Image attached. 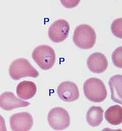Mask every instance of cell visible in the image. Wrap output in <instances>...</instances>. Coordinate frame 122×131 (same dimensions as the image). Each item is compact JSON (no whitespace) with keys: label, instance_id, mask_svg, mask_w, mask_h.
<instances>
[{"label":"cell","instance_id":"obj_4","mask_svg":"<svg viewBox=\"0 0 122 131\" xmlns=\"http://www.w3.org/2000/svg\"><path fill=\"white\" fill-rule=\"evenodd\" d=\"M32 58L43 70L52 68L56 61V54L52 48L47 45H40L34 49Z\"/></svg>","mask_w":122,"mask_h":131},{"label":"cell","instance_id":"obj_15","mask_svg":"<svg viewBox=\"0 0 122 131\" xmlns=\"http://www.w3.org/2000/svg\"><path fill=\"white\" fill-rule=\"evenodd\" d=\"M112 60L116 67L122 68V47L117 48L112 54Z\"/></svg>","mask_w":122,"mask_h":131},{"label":"cell","instance_id":"obj_7","mask_svg":"<svg viewBox=\"0 0 122 131\" xmlns=\"http://www.w3.org/2000/svg\"><path fill=\"white\" fill-rule=\"evenodd\" d=\"M33 118L27 112L16 113L10 118V125L13 131H28L32 128Z\"/></svg>","mask_w":122,"mask_h":131},{"label":"cell","instance_id":"obj_9","mask_svg":"<svg viewBox=\"0 0 122 131\" xmlns=\"http://www.w3.org/2000/svg\"><path fill=\"white\" fill-rule=\"evenodd\" d=\"M30 105V102L17 98L12 92L3 93L0 96V106L3 110L11 111L17 108L28 107Z\"/></svg>","mask_w":122,"mask_h":131},{"label":"cell","instance_id":"obj_11","mask_svg":"<svg viewBox=\"0 0 122 131\" xmlns=\"http://www.w3.org/2000/svg\"><path fill=\"white\" fill-rule=\"evenodd\" d=\"M109 85L111 89L112 100L118 104H122V76L116 75L110 78Z\"/></svg>","mask_w":122,"mask_h":131},{"label":"cell","instance_id":"obj_12","mask_svg":"<svg viewBox=\"0 0 122 131\" xmlns=\"http://www.w3.org/2000/svg\"><path fill=\"white\" fill-rule=\"evenodd\" d=\"M37 91L36 84L31 81L24 80L17 85L16 93L17 96L23 100H29L35 95Z\"/></svg>","mask_w":122,"mask_h":131},{"label":"cell","instance_id":"obj_1","mask_svg":"<svg viewBox=\"0 0 122 131\" xmlns=\"http://www.w3.org/2000/svg\"><path fill=\"white\" fill-rule=\"evenodd\" d=\"M97 40L95 30L90 25L83 24L75 28L73 36V41L77 47L83 50L92 48Z\"/></svg>","mask_w":122,"mask_h":131},{"label":"cell","instance_id":"obj_13","mask_svg":"<svg viewBox=\"0 0 122 131\" xmlns=\"http://www.w3.org/2000/svg\"><path fill=\"white\" fill-rule=\"evenodd\" d=\"M103 114L104 110L100 107H91L86 113V121L88 123L93 127L100 125L104 119Z\"/></svg>","mask_w":122,"mask_h":131},{"label":"cell","instance_id":"obj_16","mask_svg":"<svg viewBox=\"0 0 122 131\" xmlns=\"http://www.w3.org/2000/svg\"><path fill=\"white\" fill-rule=\"evenodd\" d=\"M121 25L122 19L118 18L114 20L111 24V31L114 36L118 38L121 39L122 32H121Z\"/></svg>","mask_w":122,"mask_h":131},{"label":"cell","instance_id":"obj_6","mask_svg":"<svg viewBox=\"0 0 122 131\" xmlns=\"http://www.w3.org/2000/svg\"><path fill=\"white\" fill-rule=\"evenodd\" d=\"M70 25L65 19H58L55 21L48 30V36L54 42H61L69 36Z\"/></svg>","mask_w":122,"mask_h":131},{"label":"cell","instance_id":"obj_8","mask_svg":"<svg viewBox=\"0 0 122 131\" xmlns=\"http://www.w3.org/2000/svg\"><path fill=\"white\" fill-rule=\"evenodd\" d=\"M57 93L59 98L66 102H72L79 98L77 85L70 81L61 83L57 88Z\"/></svg>","mask_w":122,"mask_h":131},{"label":"cell","instance_id":"obj_10","mask_svg":"<svg viewBox=\"0 0 122 131\" xmlns=\"http://www.w3.org/2000/svg\"><path fill=\"white\" fill-rule=\"evenodd\" d=\"M87 66L91 72L95 73H102L107 68V59L102 53H93L88 58Z\"/></svg>","mask_w":122,"mask_h":131},{"label":"cell","instance_id":"obj_5","mask_svg":"<svg viewBox=\"0 0 122 131\" xmlns=\"http://www.w3.org/2000/svg\"><path fill=\"white\" fill-rule=\"evenodd\" d=\"M49 125L56 130H62L68 128L70 123V118L66 109L55 107L49 112L47 116Z\"/></svg>","mask_w":122,"mask_h":131},{"label":"cell","instance_id":"obj_14","mask_svg":"<svg viewBox=\"0 0 122 131\" xmlns=\"http://www.w3.org/2000/svg\"><path fill=\"white\" fill-rule=\"evenodd\" d=\"M107 122L113 125H118L122 122V108L120 105H114L109 107L105 112Z\"/></svg>","mask_w":122,"mask_h":131},{"label":"cell","instance_id":"obj_3","mask_svg":"<svg viewBox=\"0 0 122 131\" xmlns=\"http://www.w3.org/2000/svg\"><path fill=\"white\" fill-rule=\"evenodd\" d=\"M83 91L85 96L93 102H102L107 96L105 84L97 78H90L86 80L83 85Z\"/></svg>","mask_w":122,"mask_h":131},{"label":"cell","instance_id":"obj_2","mask_svg":"<svg viewBox=\"0 0 122 131\" xmlns=\"http://www.w3.org/2000/svg\"><path fill=\"white\" fill-rule=\"evenodd\" d=\"M9 75L14 80L22 78H37L39 73L26 59L19 58L13 60L9 67Z\"/></svg>","mask_w":122,"mask_h":131}]
</instances>
